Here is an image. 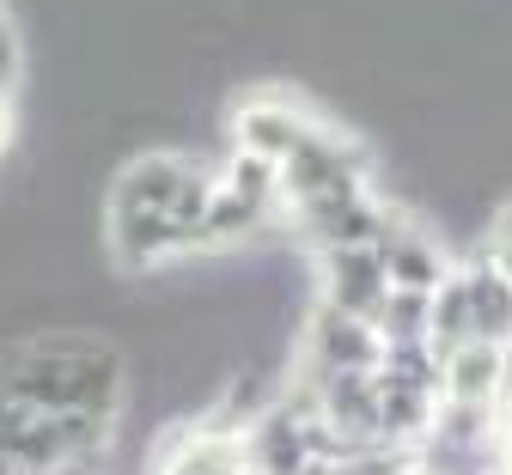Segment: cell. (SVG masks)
<instances>
[{
    "label": "cell",
    "mask_w": 512,
    "mask_h": 475,
    "mask_svg": "<svg viewBox=\"0 0 512 475\" xmlns=\"http://www.w3.org/2000/svg\"><path fill=\"white\" fill-rule=\"evenodd\" d=\"M378 256H384V281H391V293H421V299H433V293L445 287V275H452V268H445V256H439L415 226H403Z\"/></svg>",
    "instance_id": "cell-7"
},
{
    "label": "cell",
    "mask_w": 512,
    "mask_h": 475,
    "mask_svg": "<svg viewBox=\"0 0 512 475\" xmlns=\"http://www.w3.org/2000/svg\"><path fill=\"white\" fill-rule=\"evenodd\" d=\"M305 348H311V378H336V372H378L384 360V342H378V329L348 317V311H317L311 317V335H305Z\"/></svg>",
    "instance_id": "cell-1"
},
{
    "label": "cell",
    "mask_w": 512,
    "mask_h": 475,
    "mask_svg": "<svg viewBox=\"0 0 512 475\" xmlns=\"http://www.w3.org/2000/svg\"><path fill=\"white\" fill-rule=\"evenodd\" d=\"M220 189L238 195V201H250V208L281 214V165L256 159V153H238V147H232V159H226V171H220Z\"/></svg>",
    "instance_id": "cell-10"
},
{
    "label": "cell",
    "mask_w": 512,
    "mask_h": 475,
    "mask_svg": "<svg viewBox=\"0 0 512 475\" xmlns=\"http://www.w3.org/2000/svg\"><path fill=\"white\" fill-rule=\"evenodd\" d=\"M0 19H7V13H0Z\"/></svg>",
    "instance_id": "cell-14"
},
{
    "label": "cell",
    "mask_w": 512,
    "mask_h": 475,
    "mask_svg": "<svg viewBox=\"0 0 512 475\" xmlns=\"http://www.w3.org/2000/svg\"><path fill=\"white\" fill-rule=\"evenodd\" d=\"M464 287H470V323H476V335L494 342V348H506L512 342V281L500 275L494 262H476V268H464Z\"/></svg>",
    "instance_id": "cell-8"
},
{
    "label": "cell",
    "mask_w": 512,
    "mask_h": 475,
    "mask_svg": "<svg viewBox=\"0 0 512 475\" xmlns=\"http://www.w3.org/2000/svg\"><path fill=\"white\" fill-rule=\"evenodd\" d=\"M7 141H13V110H7V98H0V153H7Z\"/></svg>",
    "instance_id": "cell-13"
},
{
    "label": "cell",
    "mask_w": 512,
    "mask_h": 475,
    "mask_svg": "<svg viewBox=\"0 0 512 475\" xmlns=\"http://www.w3.org/2000/svg\"><path fill=\"white\" fill-rule=\"evenodd\" d=\"M500 372H506L500 348L482 342V335H470L464 348H452V354L439 360V390H445V402H458V409H488V415H494V402H500Z\"/></svg>",
    "instance_id": "cell-5"
},
{
    "label": "cell",
    "mask_w": 512,
    "mask_h": 475,
    "mask_svg": "<svg viewBox=\"0 0 512 475\" xmlns=\"http://www.w3.org/2000/svg\"><path fill=\"white\" fill-rule=\"evenodd\" d=\"M317 268H324V305L330 311H348V317L372 323L378 305L391 299V281H384V256L378 250H324Z\"/></svg>",
    "instance_id": "cell-3"
},
{
    "label": "cell",
    "mask_w": 512,
    "mask_h": 475,
    "mask_svg": "<svg viewBox=\"0 0 512 475\" xmlns=\"http://www.w3.org/2000/svg\"><path fill=\"white\" fill-rule=\"evenodd\" d=\"M202 177L196 159H177V153H141V159H128L116 189H110V208H135V214H171L183 189Z\"/></svg>",
    "instance_id": "cell-2"
},
{
    "label": "cell",
    "mask_w": 512,
    "mask_h": 475,
    "mask_svg": "<svg viewBox=\"0 0 512 475\" xmlns=\"http://www.w3.org/2000/svg\"><path fill=\"white\" fill-rule=\"evenodd\" d=\"M110 250H116V262L122 268H159V262H171V256H183L189 244H183V232L165 220V214H135V208H110Z\"/></svg>",
    "instance_id": "cell-6"
},
{
    "label": "cell",
    "mask_w": 512,
    "mask_h": 475,
    "mask_svg": "<svg viewBox=\"0 0 512 475\" xmlns=\"http://www.w3.org/2000/svg\"><path fill=\"white\" fill-rule=\"evenodd\" d=\"M311 116H299L293 104L281 98H250L238 116H232V141L238 153H256V159H269V165H287L305 141H311Z\"/></svg>",
    "instance_id": "cell-4"
},
{
    "label": "cell",
    "mask_w": 512,
    "mask_h": 475,
    "mask_svg": "<svg viewBox=\"0 0 512 475\" xmlns=\"http://www.w3.org/2000/svg\"><path fill=\"white\" fill-rule=\"evenodd\" d=\"M275 220H281V214L250 208V201L214 189L208 214H202V232H196V250H226V244H238V238H250V232H263V226H275Z\"/></svg>",
    "instance_id": "cell-9"
},
{
    "label": "cell",
    "mask_w": 512,
    "mask_h": 475,
    "mask_svg": "<svg viewBox=\"0 0 512 475\" xmlns=\"http://www.w3.org/2000/svg\"><path fill=\"white\" fill-rule=\"evenodd\" d=\"M427 317H433V299H421V293H391V299L378 305L372 329H378L384 348H397V342H427Z\"/></svg>",
    "instance_id": "cell-11"
},
{
    "label": "cell",
    "mask_w": 512,
    "mask_h": 475,
    "mask_svg": "<svg viewBox=\"0 0 512 475\" xmlns=\"http://www.w3.org/2000/svg\"><path fill=\"white\" fill-rule=\"evenodd\" d=\"M13 80H19V37H13L7 19H0V98L13 92Z\"/></svg>",
    "instance_id": "cell-12"
}]
</instances>
